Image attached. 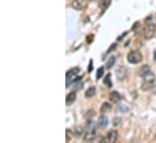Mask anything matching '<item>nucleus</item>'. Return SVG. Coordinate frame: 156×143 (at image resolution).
Listing matches in <instances>:
<instances>
[{"label": "nucleus", "instance_id": "f257e3e1", "mask_svg": "<svg viewBox=\"0 0 156 143\" xmlns=\"http://www.w3.org/2000/svg\"><path fill=\"white\" fill-rule=\"evenodd\" d=\"M143 78H144V82H143V89H144V90H149V89L154 85V83H155V75L150 71L149 73H147Z\"/></svg>", "mask_w": 156, "mask_h": 143}, {"label": "nucleus", "instance_id": "f03ea898", "mask_svg": "<svg viewBox=\"0 0 156 143\" xmlns=\"http://www.w3.org/2000/svg\"><path fill=\"white\" fill-rule=\"evenodd\" d=\"M142 59H143V57H142L140 52H138V51H131L127 55V62L129 64H138L142 62Z\"/></svg>", "mask_w": 156, "mask_h": 143}, {"label": "nucleus", "instance_id": "7ed1b4c3", "mask_svg": "<svg viewBox=\"0 0 156 143\" xmlns=\"http://www.w3.org/2000/svg\"><path fill=\"white\" fill-rule=\"evenodd\" d=\"M96 137H97V130H96V128L88 129L85 132V135H83V140L85 141H93Z\"/></svg>", "mask_w": 156, "mask_h": 143}, {"label": "nucleus", "instance_id": "20e7f679", "mask_svg": "<svg viewBox=\"0 0 156 143\" xmlns=\"http://www.w3.org/2000/svg\"><path fill=\"white\" fill-rule=\"evenodd\" d=\"M154 33H155V25L151 24V23L147 24V27H145V29H144V36H145V38L150 40V38L154 36Z\"/></svg>", "mask_w": 156, "mask_h": 143}, {"label": "nucleus", "instance_id": "39448f33", "mask_svg": "<svg viewBox=\"0 0 156 143\" xmlns=\"http://www.w3.org/2000/svg\"><path fill=\"white\" fill-rule=\"evenodd\" d=\"M72 7L75 8V10H78V11L85 10L87 7V1L86 0H74L72 2Z\"/></svg>", "mask_w": 156, "mask_h": 143}, {"label": "nucleus", "instance_id": "423d86ee", "mask_svg": "<svg viewBox=\"0 0 156 143\" xmlns=\"http://www.w3.org/2000/svg\"><path fill=\"white\" fill-rule=\"evenodd\" d=\"M109 124V119L105 117V115H101L98 118V121H97V128L99 129H105Z\"/></svg>", "mask_w": 156, "mask_h": 143}, {"label": "nucleus", "instance_id": "0eeeda50", "mask_svg": "<svg viewBox=\"0 0 156 143\" xmlns=\"http://www.w3.org/2000/svg\"><path fill=\"white\" fill-rule=\"evenodd\" d=\"M117 140V132L115 130H110L108 134H107V136H105V138H104V141L105 142H116Z\"/></svg>", "mask_w": 156, "mask_h": 143}, {"label": "nucleus", "instance_id": "6e6552de", "mask_svg": "<svg viewBox=\"0 0 156 143\" xmlns=\"http://www.w3.org/2000/svg\"><path fill=\"white\" fill-rule=\"evenodd\" d=\"M120 100H121L120 93H117V91H112V93L109 94V101H110V102H113V104H119Z\"/></svg>", "mask_w": 156, "mask_h": 143}, {"label": "nucleus", "instance_id": "1a4fd4ad", "mask_svg": "<svg viewBox=\"0 0 156 143\" xmlns=\"http://www.w3.org/2000/svg\"><path fill=\"white\" fill-rule=\"evenodd\" d=\"M75 99H76V94H75L74 91H72L70 94H68L67 98H66V102H67V105H72V104L75 101Z\"/></svg>", "mask_w": 156, "mask_h": 143}, {"label": "nucleus", "instance_id": "9d476101", "mask_svg": "<svg viewBox=\"0 0 156 143\" xmlns=\"http://www.w3.org/2000/svg\"><path fill=\"white\" fill-rule=\"evenodd\" d=\"M110 4H112V0H99V7L102 8V12H104Z\"/></svg>", "mask_w": 156, "mask_h": 143}, {"label": "nucleus", "instance_id": "9b49d317", "mask_svg": "<svg viewBox=\"0 0 156 143\" xmlns=\"http://www.w3.org/2000/svg\"><path fill=\"white\" fill-rule=\"evenodd\" d=\"M94 94H96V88H94V87H90V88L86 90V94H85V96H86L87 99H90V98L94 96Z\"/></svg>", "mask_w": 156, "mask_h": 143}, {"label": "nucleus", "instance_id": "f8f14e48", "mask_svg": "<svg viewBox=\"0 0 156 143\" xmlns=\"http://www.w3.org/2000/svg\"><path fill=\"white\" fill-rule=\"evenodd\" d=\"M150 72V68L148 66V65H143L142 68H140V70H139V76H142V77H144L147 73H149Z\"/></svg>", "mask_w": 156, "mask_h": 143}, {"label": "nucleus", "instance_id": "ddd939ff", "mask_svg": "<svg viewBox=\"0 0 156 143\" xmlns=\"http://www.w3.org/2000/svg\"><path fill=\"white\" fill-rule=\"evenodd\" d=\"M116 73H117V78H119V79H123L125 76H126V69H125V68H120V69L116 70Z\"/></svg>", "mask_w": 156, "mask_h": 143}, {"label": "nucleus", "instance_id": "4468645a", "mask_svg": "<svg viewBox=\"0 0 156 143\" xmlns=\"http://www.w3.org/2000/svg\"><path fill=\"white\" fill-rule=\"evenodd\" d=\"M110 109H112V105H110L109 102L102 104V107H101V112H102V113H107V112H109Z\"/></svg>", "mask_w": 156, "mask_h": 143}, {"label": "nucleus", "instance_id": "2eb2a0df", "mask_svg": "<svg viewBox=\"0 0 156 143\" xmlns=\"http://www.w3.org/2000/svg\"><path fill=\"white\" fill-rule=\"evenodd\" d=\"M74 131H75V136L76 137H80V136H83L85 135V131H83V128L82 126H76L74 129Z\"/></svg>", "mask_w": 156, "mask_h": 143}, {"label": "nucleus", "instance_id": "dca6fc26", "mask_svg": "<svg viewBox=\"0 0 156 143\" xmlns=\"http://www.w3.org/2000/svg\"><path fill=\"white\" fill-rule=\"evenodd\" d=\"M115 62H116V58L115 57H110L109 60L107 62V69H112L115 65Z\"/></svg>", "mask_w": 156, "mask_h": 143}, {"label": "nucleus", "instance_id": "f3484780", "mask_svg": "<svg viewBox=\"0 0 156 143\" xmlns=\"http://www.w3.org/2000/svg\"><path fill=\"white\" fill-rule=\"evenodd\" d=\"M104 84L107 85V87H112L113 85V83H112V75L110 73H108L107 76H105V78H104Z\"/></svg>", "mask_w": 156, "mask_h": 143}, {"label": "nucleus", "instance_id": "a211bd4d", "mask_svg": "<svg viewBox=\"0 0 156 143\" xmlns=\"http://www.w3.org/2000/svg\"><path fill=\"white\" fill-rule=\"evenodd\" d=\"M80 73V69L79 68H74V69H72V70H69V71L67 72V75H79Z\"/></svg>", "mask_w": 156, "mask_h": 143}, {"label": "nucleus", "instance_id": "6ab92c4d", "mask_svg": "<svg viewBox=\"0 0 156 143\" xmlns=\"http://www.w3.org/2000/svg\"><path fill=\"white\" fill-rule=\"evenodd\" d=\"M103 73H104V68H99L98 69V71H97V79H99V78H102L103 77Z\"/></svg>", "mask_w": 156, "mask_h": 143}, {"label": "nucleus", "instance_id": "aec40b11", "mask_svg": "<svg viewBox=\"0 0 156 143\" xmlns=\"http://www.w3.org/2000/svg\"><path fill=\"white\" fill-rule=\"evenodd\" d=\"M120 123H121V118H119V117H115V118L113 119V125H114V126H117V125H120Z\"/></svg>", "mask_w": 156, "mask_h": 143}, {"label": "nucleus", "instance_id": "412c9836", "mask_svg": "<svg viewBox=\"0 0 156 143\" xmlns=\"http://www.w3.org/2000/svg\"><path fill=\"white\" fill-rule=\"evenodd\" d=\"M93 60H90V65H88V69H87V71L88 72H92V70H93Z\"/></svg>", "mask_w": 156, "mask_h": 143}, {"label": "nucleus", "instance_id": "4be33fe9", "mask_svg": "<svg viewBox=\"0 0 156 143\" xmlns=\"http://www.w3.org/2000/svg\"><path fill=\"white\" fill-rule=\"evenodd\" d=\"M93 34H91V35H88L87 36V42H88V43H91V42H92V41H93V38H94V37H93Z\"/></svg>", "mask_w": 156, "mask_h": 143}, {"label": "nucleus", "instance_id": "5701e85b", "mask_svg": "<svg viewBox=\"0 0 156 143\" xmlns=\"http://www.w3.org/2000/svg\"><path fill=\"white\" fill-rule=\"evenodd\" d=\"M154 60H155V63H156V51H155V53H154Z\"/></svg>", "mask_w": 156, "mask_h": 143}]
</instances>
